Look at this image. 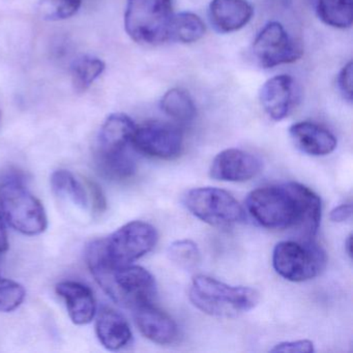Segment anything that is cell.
<instances>
[{
	"label": "cell",
	"mask_w": 353,
	"mask_h": 353,
	"mask_svg": "<svg viewBox=\"0 0 353 353\" xmlns=\"http://www.w3.org/2000/svg\"><path fill=\"white\" fill-rule=\"evenodd\" d=\"M245 208L260 226L297 229L305 241L314 239L321 221L319 196L294 181L254 190L248 195Z\"/></svg>",
	"instance_id": "obj_1"
},
{
	"label": "cell",
	"mask_w": 353,
	"mask_h": 353,
	"mask_svg": "<svg viewBox=\"0 0 353 353\" xmlns=\"http://www.w3.org/2000/svg\"><path fill=\"white\" fill-rule=\"evenodd\" d=\"M85 258L98 284L117 305L135 310L154 303L158 293L157 283L148 270L132 264L112 266L88 252Z\"/></svg>",
	"instance_id": "obj_2"
},
{
	"label": "cell",
	"mask_w": 353,
	"mask_h": 353,
	"mask_svg": "<svg viewBox=\"0 0 353 353\" xmlns=\"http://www.w3.org/2000/svg\"><path fill=\"white\" fill-rule=\"evenodd\" d=\"M189 297L198 310L214 317H236L251 311L259 303L256 289L231 286L204 274L193 279Z\"/></svg>",
	"instance_id": "obj_3"
},
{
	"label": "cell",
	"mask_w": 353,
	"mask_h": 353,
	"mask_svg": "<svg viewBox=\"0 0 353 353\" xmlns=\"http://www.w3.org/2000/svg\"><path fill=\"white\" fill-rule=\"evenodd\" d=\"M158 232L152 225L133 221L117 229L106 239L92 241L86 248L112 266L129 265L150 253L158 243Z\"/></svg>",
	"instance_id": "obj_4"
},
{
	"label": "cell",
	"mask_w": 353,
	"mask_h": 353,
	"mask_svg": "<svg viewBox=\"0 0 353 353\" xmlns=\"http://www.w3.org/2000/svg\"><path fill=\"white\" fill-rule=\"evenodd\" d=\"M172 0H128L125 28L134 42L159 45L169 40Z\"/></svg>",
	"instance_id": "obj_5"
},
{
	"label": "cell",
	"mask_w": 353,
	"mask_h": 353,
	"mask_svg": "<svg viewBox=\"0 0 353 353\" xmlns=\"http://www.w3.org/2000/svg\"><path fill=\"white\" fill-rule=\"evenodd\" d=\"M0 208L9 224L23 234L32 236L46 230L48 221L44 208L19 176L9 175L0 183Z\"/></svg>",
	"instance_id": "obj_6"
},
{
	"label": "cell",
	"mask_w": 353,
	"mask_h": 353,
	"mask_svg": "<svg viewBox=\"0 0 353 353\" xmlns=\"http://www.w3.org/2000/svg\"><path fill=\"white\" fill-rule=\"evenodd\" d=\"M327 263L325 252L311 241H284L274 247L272 266L291 282H305L319 276Z\"/></svg>",
	"instance_id": "obj_7"
},
{
	"label": "cell",
	"mask_w": 353,
	"mask_h": 353,
	"mask_svg": "<svg viewBox=\"0 0 353 353\" xmlns=\"http://www.w3.org/2000/svg\"><path fill=\"white\" fill-rule=\"evenodd\" d=\"M183 203L194 216L214 226H228L245 220L243 206L230 193L218 188L190 190L183 196Z\"/></svg>",
	"instance_id": "obj_8"
},
{
	"label": "cell",
	"mask_w": 353,
	"mask_h": 353,
	"mask_svg": "<svg viewBox=\"0 0 353 353\" xmlns=\"http://www.w3.org/2000/svg\"><path fill=\"white\" fill-rule=\"evenodd\" d=\"M253 54L260 67L272 69L294 63L303 55V49L279 22H270L257 34L253 44Z\"/></svg>",
	"instance_id": "obj_9"
},
{
	"label": "cell",
	"mask_w": 353,
	"mask_h": 353,
	"mask_svg": "<svg viewBox=\"0 0 353 353\" xmlns=\"http://www.w3.org/2000/svg\"><path fill=\"white\" fill-rule=\"evenodd\" d=\"M183 133L176 125L162 121H150L136 127L132 145L150 158L173 160L183 150Z\"/></svg>",
	"instance_id": "obj_10"
},
{
	"label": "cell",
	"mask_w": 353,
	"mask_h": 353,
	"mask_svg": "<svg viewBox=\"0 0 353 353\" xmlns=\"http://www.w3.org/2000/svg\"><path fill=\"white\" fill-rule=\"evenodd\" d=\"M262 162L257 157L236 148L223 150L212 161L210 169L212 179L229 183H243L261 171Z\"/></svg>",
	"instance_id": "obj_11"
},
{
	"label": "cell",
	"mask_w": 353,
	"mask_h": 353,
	"mask_svg": "<svg viewBox=\"0 0 353 353\" xmlns=\"http://www.w3.org/2000/svg\"><path fill=\"white\" fill-rule=\"evenodd\" d=\"M133 311L140 332L152 342L169 345L179 338V327L174 320L154 303L140 305Z\"/></svg>",
	"instance_id": "obj_12"
},
{
	"label": "cell",
	"mask_w": 353,
	"mask_h": 353,
	"mask_svg": "<svg viewBox=\"0 0 353 353\" xmlns=\"http://www.w3.org/2000/svg\"><path fill=\"white\" fill-rule=\"evenodd\" d=\"M135 129L136 125L131 117L123 113H114L107 117L99 134L97 157L115 156L127 152Z\"/></svg>",
	"instance_id": "obj_13"
},
{
	"label": "cell",
	"mask_w": 353,
	"mask_h": 353,
	"mask_svg": "<svg viewBox=\"0 0 353 353\" xmlns=\"http://www.w3.org/2000/svg\"><path fill=\"white\" fill-rule=\"evenodd\" d=\"M289 135L296 148L309 156H327L336 148L334 134L326 128L311 121H301L291 125Z\"/></svg>",
	"instance_id": "obj_14"
},
{
	"label": "cell",
	"mask_w": 353,
	"mask_h": 353,
	"mask_svg": "<svg viewBox=\"0 0 353 353\" xmlns=\"http://www.w3.org/2000/svg\"><path fill=\"white\" fill-rule=\"evenodd\" d=\"M293 88V79L288 75L270 78L262 86L260 102L272 121H283L292 110L294 103Z\"/></svg>",
	"instance_id": "obj_15"
},
{
	"label": "cell",
	"mask_w": 353,
	"mask_h": 353,
	"mask_svg": "<svg viewBox=\"0 0 353 353\" xmlns=\"http://www.w3.org/2000/svg\"><path fill=\"white\" fill-rule=\"evenodd\" d=\"M57 292L63 297L68 313L77 325L88 324L97 313V303L92 289L75 281H65L57 285Z\"/></svg>",
	"instance_id": "obj_16"
},
{
	"label": "cell",
	"mask_w": 353,
	"mask_h": 353,
	"mask_svg": "<svg viewBox=\"0 0 353 353\" xmlns=\"http://www.w3.org/2000/svg\"><path fill=\"white\" fill-rule=\"evenodd\" d=\"M253 13L247 0H212L210 5V22L218 32L224 34L245 28Z\"/></svg>",
	"instance_id": "obj_17"
},
{
	"label": "cell",
	"mask_w": 353,
	"mask_h": 353,
	"mask_svg": "<svg viewBox=\"0 0 353 353\" xmlns=\"http://www.w3.org/2000/svg\"><path fill=\"white\" fill-rule=\"evenodd\" d=\"M96 332L101 344L111 351L121 350L131 344L133 334L125 318L111 307H103L96 322Z\"/></svg>",
	"instance_id": "obj_18"
},
{
	"label": "cell",
	"mask_w": 353,
	"mask_h": 353,
	"mask_svg": "<svg viewBox=\"0 0 353 353\" xmlns=\"http://www.w3.org/2000/svg\"><path fill=\"white\" fill-rule=\"evenodd\" d=\"M318 17L334 28H350L353 21V0H313Z\"/></svg>",
	"instance_id": "obj_19"
},
{
	"label": "cell",
	"mask_w": 353,
	"mask_h": 353,
	"mask_svg": "<svg viewBox=\"0 0 353 353\" xmlns=\"http://www.w3.org/2000/svg\"><path fill=\"white\" fill-rule=\"evenodd\" d=\"M106 65L92 55H82L72 65V83L77 92H84L104 73Z\"/></svg>",
	"instance_id": "obj_20"
},
{
	"label": "cell",
	"mask_w": 353,
	"mask_h": 353,
	"mask_svg": "<svg viewBox=\"0 0 353 353\" xmlns=\"http://www.w3.org/2000/svg\"><path fill=\"white\" fill-rule=\"evenodd\" d=\"M205 34V26L199 16L190 12H183L173 16L169 40L191 44L197 42Z\"/></svg>",
	"instance_id": "obj_21"
},
{
	"label": "cell",
	"mask_w": 353,
	"mask_h": 353,
	"mask_svg": "<svg viewBox=\"0 0 353 353\" xmlns=\"http://www.w3.org/2000/svg\"><path fill=\"white\" fill-rule=\"evenodd\" d=\"M161 108L165 114L179 123H190L196 117L193 99L181 88L168 90L161 100Z\"/></svg>",
	"instance_id": "obj_22"
},
{
	"label": "cell",
	"mask_w": 353,
	"mask_h": 353,
	"mask_svg": "<svg viewBox=\"0 0 353 353\" xmlns=\"http://www.w3.org/2000/svg\"><path fill=\"white\" fill-rule=\"evenodd\" d=\"M97 164L101 174L110 181H125L136 172L135 160L128 152L115 156L97 157Z\"/></svg>",
	"instance_id": "obj_23"
},
{
	"label": "cell",
	"mask_w": 353,
	"mask_h": 353,
	"mask_svg": "<svg viewBox=\"0 0 353 353\" xmlns=\"http://www.w3.org/2000/svg\"><path fill=\"white\" fill-rule=\"evenodd\" d=\"M53 191L59 196H67L81 208L88 206V197L82 183L68 170H57L51 176Z\"/></svg>",
	"instance_id": "obj_24"
},
{
	"label": "cell",
	"mask_w": 353,
	"mask_h": 353,
	"mask_svg": "<svg viewBox=\"0 0 353 353\" xmlns=\"http://www.w3.org/2000/svg\"><path fill=\"white\" fill-rule=\"evenodd\" d=\"M167 254L174 265L187 272L197 268L201 261L199 248L190 239H181L171 243Z\"/></svg>",
	"instance_id": "obj_25"
},
{
	"label": "cell",
	"mask_w": 353,
	"mask_h": 353,
	"mask_svg": "<svg viewBox=\"0 0 353 353\" xmlns=\"http://www.w3.org/2000/svg\"><path fill=\"white\" fill-rule=\"evenodd\" d=\"M82 0H40L38 12L46 21H61L78 13Z\"/></svg>",
	"instance_id": "obj_26"
},
{
	"label": "cell",
	"mask_w": 353,
	"mask_h": 353,
	"mask_svg": "<svg viewBox=\"0 0 353 353\" xmlns=\"http://www.w3.org/2000/svg\"><path fill=\"white\" fill-rule=\"evenodd\" d=\"M26 289L19 283L3 279L0 281V312L15 311L26 299Z\"/></svg>",
	"instance_id": "obj_27"
},
{
	"label": "cell",
	"mask_w": 353,
	"mask_h": 353,
	"mask_svg": "<svg viewBox=\"0 0 353 353\" xmlns=\"http://www.w3.org/2000/svg\"><path fill=\"white\" fill-rule=\"evenodd\" d=\"M270 352L311 353L315 351L314 344L310 340L288 341L274 345Z\"/></svg>",
	"instance_id": "obj_28"
},
{
	"label": "cell",
	"mask_w": 353,
	"mask_h": 353,
	"mask_svg": "<svg viewBox=\"0 0 353 353\" xmlns=\"http://www.w3.org/2000/svg\"><path fill=\"white\" fill-rule=\"evenodd\" d=\"M352 76L353 65L350 61L343 68L338 76L339 90L342 94L343 98L349 103L352 102Z\"/></svg>",
	"instance_id": "obj_29"
},
{
	"label": "cell",
	"mask_w": 353,
	"mask_h": 353,
	"mask_svg": "<svg viewBox=\"0 0 353 353\" xmlns=\"http://www.w3.org/2000/svg\"><path fill=\"white\" fill-rule=\"evenodd\" d=\"M352 216V205L350 203L341 204L330 212V218L334 223H344Z\"/></svg>",
	"instance_id": "obj_30"
},
{
	"label": "cell",
	"mask_w": 353,
	"mask_h": 353,
	"mask_svg": "<svg viewBox=\"0 0 353 353\" xmlns=\"http://www.w3.org/2000/svg\"><path fill=\"white\" fill-rule=\"evenodd\" d=\"M90 188L92 190V198H94V208L99 212H103L106 208V200L103 195L102 190L94 183H90Z\"/></svg>",
	"instance_id": "obj_31"
},
{
	"label": "cell",
	"mask_w": 353,
	"mask_h": 353,
	"mask_svg": "<svg viewBox=\"0 0 353 353\" xmlns=\"http://www.w3.org/2000/svg\"><path fill=\"white\" fill-rule=\"evenodd\" d=\"M9 249V241H8V233L6 230L3 219L0 216V253L7 251Z\"/></svg>",
	"instance_id": "obj_32"
},
{
	"label": "cell",
	"mask_w": 353,
	"mask_h": 353,
	"mask_svg": "<svg viewBox=\"0 0 353 353\" xmlns=\"http://www.w3.org/2000/svg\"><path fill=\"white\" fill-rule=\"evenodd\" d=\"M345 251H346L349 257H352V234H349V236L345 241Z\"/></svg>",
	"instance_id": "obj_33"
},
{
	"label": "cell",
	"mask_w": 353,
	"mask_h": 353,
	"mask_svg": "<svg viewBox=\"0 0 353 353\" xmlns=\"http://www.w3.org/2000/svg\"><path fill=\"white\" fill-rule=\"evenodd\" d=\"M3 278H1V276H0V281L3 280Z\"/></svg>",
	"instance_id": "obj_34"
}]
</instances>
